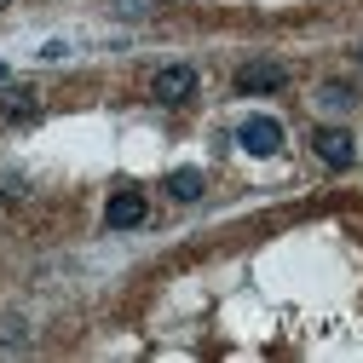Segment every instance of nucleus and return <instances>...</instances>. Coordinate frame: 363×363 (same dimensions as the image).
<instances>
[{"label": "nucleus", "mask_w": 363, "mask_h": 363, "mask_svg": "<svg viewBox=\"0 0 363 363\" xmlns=\"http://www.w3.org/2000/svg\"><path fill=\"white\" fill-rule=\"evenodd\" d=\"M150 99H156V104H185V99H196V69H191V64H167V69H156Z\"/></svg>", "instance_id": "1"}, {"label": "nucleus", "mask_w": 363, "mask_h": 363, "mask_svg": "<svg viewBox=\"0 0 363 363\" xmlns=\"http://www.w3.org/2000/svg\"><path fill=\"white\" fill-rule=\"evenodd\" d=\"M237 145H242L248 156H277V150H283V121H271V116H248V121L237 127Z\"/></svg>", "instance_id": "2"}, {"label": "nucleus", "mask_w": 363, "mask_h": 363, "mask_svg": "<svg viewBox=\"0 0 363 363\" xmlns=\"http://www.w3.org/2000/svg\"><path fill=\"white\" fill-rule=\"evenodd\" d=\"M311 150H317L323 167H352L357 162V139H352L346 127H317L311 133Z\"/></svg>", "instance_id": "3"}, {"label": "nucleus", "mask_w": 363, "mask_h": 363, "mask_svg": "<svg viewBox=\"0 0 363 363\" xmlns=\"http://www.w3.org/2000/svg\"><path fill=\"white\" fill-rule=\"evenodd\" d=\"M277 86H289V69L277 64V58H254V64H242L237 69V93H277Z\"/></svg>", "instance_id": "4"}, {"label": "nucleus", "mask_w": 363, "mask_h": 363, "mask_svg": "<svg viewBox=\"0 0 363 363\" xmlns=\"http://www.w3.org/2000/svg\"><path fill=\"white\" fill-rule=\"evenodd\" d=\"M104 225H110V231H133V225H145V196L139 191H116L110 208H104Z\"/></svg>", "instance_id": "5"}, {"label": "nucleus", "mask_w": 363, "mask_h": 363, "mask_svg": "<svg viewBox=\"0 0 363 363\" xmlns=\"http://www.w3.org/2000/svg\"><path fill=\"white\" fill-rule=\"evenodd\" d=\"M311 104L323 110V116H346V110L357 104V93H352L346 81H323V86H317V99H311Z\"/></svg>", "instance_id": "6"}, {"label": "nucleus", "mask_w": 363, "mask_h": 363, "mask_svg": "<svg viewBox=\"0 0 363 363\" xmlns=\"http://www.w3.org/2000/svg\"><path fill=\"white\" fill-rule=\"evenodd\" d=\"M202 191H208V179H202L196 167H173V173H167V196H173V202H196Z\"/></svg>", "instance_id": "7"}, {"label": "nucleus", "mask_w": 363, "mask_h": 363, "mask_svg": "<svg viewBox=\"0 0 363 363\" xmlns=\"http://www.w3.org/2000/svg\"><path fill=\"white\" fill-rule=\"evenodd\" d=\"M0 116H6V121H29L35 116V93H29V86H12L6 104H0Z\"/></svg>", "instance_id": "8"}, {"label": "nucleus", "mask_w": 363, "mask_h": 363, "mask_svg": "<svg viewBox=\"0 0 363 363\" xmlns=\"http://www.w3.org/2000/svg\"><path fill=\"white\" fill-rule=\"evenodd\" d=\"M150 6H156V0H121V12H127V18H145Z\"/></svg>", "instance_id": "9"}, {"label": "nucleus", "mask_w": 363, "mask_h": 363, "mask_svg": "<svg viewBox=\"0 0 363 363\" xmlns=\"http://www.w3.org/2000/svg\"><path fill=\"white\" fill-rule=\"evenodd\" d=\"M0 81H6V64H0Z\"/></svg>", "instance_id": "10"}, {"label": "nucleus", "mask_w": 363, "mask_h": 363, "mask_svg": "<svg viewBox=\"0 0 363 363\" xmlns=\"http://www.w3.org/2000/svg\"><path fill=\"white\" fill-rule=\"evenodd\" d=\"M0 6H6V0H0Z\"/></svg>", "instance_id": "11"}]
</instances>
